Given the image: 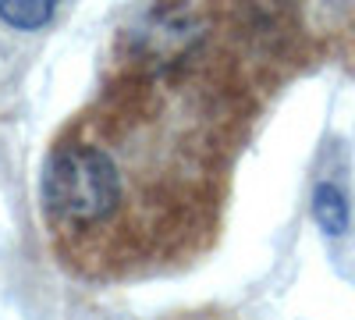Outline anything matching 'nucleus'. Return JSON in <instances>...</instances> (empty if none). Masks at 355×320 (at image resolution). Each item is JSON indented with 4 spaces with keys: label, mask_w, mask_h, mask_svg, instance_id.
Wrapping results in <instances>:
<instances>
[{
    "label": "nucleus",
    "mask_w": 355,
    "mask_h": 320,
    "mask_svg": "<svg viewBox=\"0 0 355 320\" xmlns=\"http://www.w3.org/2000/svg\"><path fill=\"white\" fill-rule=\"evenodd\" d=\"M245 100L202 50H139L50 139L40 207L57 260L93 285L182 271L214 249Z\"/></svg>",
    "instance_id": "obj_1"
},
{
    "label": "nucleus",
    "mask_w": 355,
    "mask_h": 320,
    "mask_svg": "<svg viewBox=\"0 0 355 320\" xmlns=\"http://www.w3.org/2000/svg\"><path fill=\"white\" fill-rule=\"evenodd\" d=\"M316 217H320V224L327 228L331 235H338V231L345 228L348 210H345V203H341V192H338V189L323 185V189L316 192Z\"/></svg>",
    "instance_id": "obj_2"
},
{
    "label": "nucleus",
    "mask_w": 355,
    "mask_h": 320,
    "mask_svg": "<svg viewBox=\"0 0 355 320\" xmlns=\"http://www.w3.org/2000/svg\"><path fill=\"white\" fill-rule=\"evenodd\" d=\"M0 15H4L8 22H15V25H21V28H28V25L50 22L53 8H46V4H33V8H15V4H0Z\"/></svg>",
    "instance_id": "obj_3"
}]
</instances>
